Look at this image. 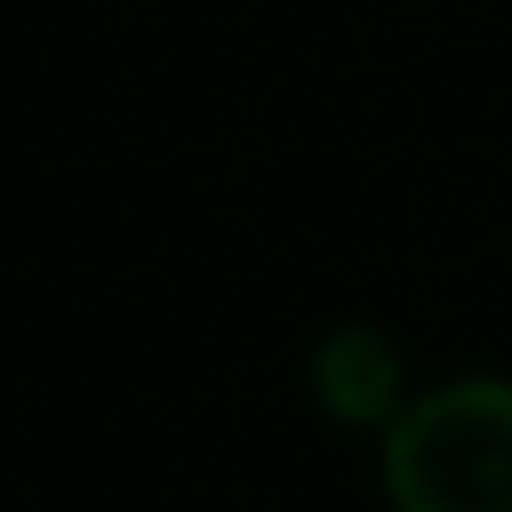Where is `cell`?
Listing matches in <instances>:
<instances>
[{
  "label": "cell",
  "instance_id": "cell-2",
  "mask_svg": "<svg viewBox=\"0 0 512 512\" xmlns=\"http://www.w3.org/2000/svg\"><path fill=\"white\" fill-rule=\"evenodd\" d=\"M309 400H317L324 422H339V430L384 437L400 422V407L415 400L400 339L384 332V324H332V332L309 347Z\"/></svg>",
  "mask_w": 512,
  "mask_h": 512
},
{
  "label": "cell",
  "instance_id": "cell-1",
  "mask_svg": "<svg viewBox=\"0 0 512 512\" xmlns=\"http://www.w3.org/2000/svg\"><path fill=\"white\" fill-rule=\"evenodd\" d=\"M377 490L384 512H512V377L415 384L377 437Z\"/></svg>",
  "mask_w": 512,
  "mask_h": 512
}]
</instances>
